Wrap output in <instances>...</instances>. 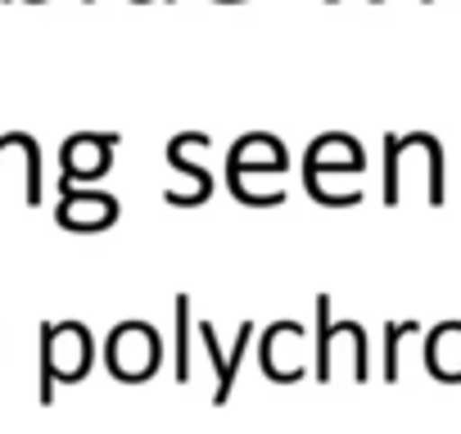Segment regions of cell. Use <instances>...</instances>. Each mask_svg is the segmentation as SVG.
Returning a JSON list of instances; mask_svg holds the SVG:
<instances>
[{
	"label": "cell",
	"mask_w": 461,
	"mask_h": 434,
	"mask_svg": "<svg viewBox=\"0 0 461 434\" xmlns=\"http://www.w3.org/2000/svg\"><path fill=\"white\" fill-rule=\"evenodd\" d=\"M91 371V335L77 321L41 330V402H55V380H82Z\"/></svg>",
	"instance_id": "obj_1"
},
{
	"label": "cell",
	"mask_w": 461,
	"mask_h": 434,
	"mask_svg": "<svg viewBox=\"0 0 461 434\" xmlns=\"http://www.w3.org/2000/svg\"><path fill=\"white\" fill-rule=\"evenodd\" d=\"M109 371L118 380H149L158 371V335L145 321H122L109 335Z\"/></svg>",
	"instance_id": "obj_2"
},
{
	"label": "cell",
	"mask_w": 461,
	"mask_h": 434,
	"mask_svg": "<svg viewBox=\"0 0 461 434\" xmlns=\"http://www.w3.org/2000/svg\"><path fill=\"white\" fill-rule=\"evenodd\" d=\"M118 217V203L109 194H82L64 181V203H59V222L73 231H100Z\"/></svg>",
	"instance_id": "obj_3"
},
{
	"label": "cell",
	"mask_w": 461,
	"mask_h": 434,
	"mask_svg": "<svg viewBox=\"0 0 461 434\" xmlns=\"http://www.w3.org/2000/svg\"><path fill=\"white\" fill-rule=\"evenodd\" d=\"M335 362H348L357 380L366 375V339H362V330H357L353 321H344L339 330L321 335V362H317L321 380H330V375H335Z\"/></svg>",
	"instance_id": "obj_4"
},
{
	"label": "cell",
	"mask_w": 461,
	"mask_h": 434,
	"mask_svg": "<svg viewBox=\"0 0 461 434\" xmlns=\"http://www.w3.org/2000/svg\"><path fill=\"white\" fill-rule=\"evenodd\" d=\"M425 366L438 375V380H461V326L447 321L429 335L425 344Z\"/></svg>",
	"instance_id": "obj_5"
},
{
	"label": "cell",
	"mask_w": 461,
	"mask_h": 434,
	"mask_svg": "<svg viewBox=\"0 0 461 434\" xmlns=\"http://www.w3.org/2000/svg\"><path fill=\"white\" fill-rule=\"evenodd\" d=\"M199 335H203V344H208V353H212V362H217V393H212V402H226V393H230V380H236V362L249 353V330H240V339H236V353H230V357H221V353H217L212 326H199Z\"/></svg>",
	"instance_id": "obj_6"
}]
</instances>
